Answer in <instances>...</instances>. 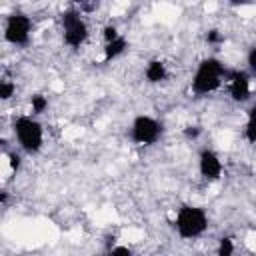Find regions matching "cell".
Returning <instances> with one entry per match:
<instances>
[{"label":"cell","mask_w":256,"mask_h":256,"mask_svg":"<svg viewBox=\"0 0 256 256\" xmlns=\"http://www.w3.org/2000/svg\"><path fill=\"white\" fill-rule=\"evenodd\" d=\"M72 4H74V8L80 10L82 14H84V12H94V10L98 8V0H72Z\"/></svg>","instance_id":"9a60e30c"},{"label":"cell","mask_w":256,"mask_h":256,"mask_svg":"<svg viewBox=\"0 0 256 256\" xmlns=\"http://www.w3.org/2000/svg\"><path fill=\"white\" fill-rule=\"evenodd\" d=\"M30 108H32V114H42L48 108V98L44 94H32L30 96Z\"/></svg>","instance_id":"7c38bea8"},{"label":"cell","mask_w":256,"mask_h":256,"mask_svg":"<svg viewBox=\"0 0 256 256\" xmlns=\"http://www.w3.org/2000/svg\"><path fill=\"white\" fill-rule=\"evenodd\" d=\"M14 138L26 154H38L44 146V128L34 116H18L12 122Z\"/></svg>","instance_id":"3957f363"},{"label":"cell","mask_w":256,"mask_h":256,"mask_svg":"<svg viewBox=\"0 0 256 256\" xmlns=\"http://www.w3.org/2000/svg\"><path fill=\"white\" fill-rule=\"evenodd\" d=\"M16 94V84L10 80H2L0 82V98L2 100H10Z\"/></svg>","instance_id":"4fadbf2b"},{"label":"cell","mask_w":256,"mask_h":256,"mask_svg":"<svg viewBox=\"0 0 256 256\" xmlns=\"http://www.w3.org/2000/svg\"><path fill=\"white\" fill-rule=\"evenodd\" d=\"M250 76L244 70H228L226 82H228V94L234 102L242 104L250 98Z\"/></svg>","instance_id":"52a82bcc"},{"label":"cell","mask_w":256,"mask_h":256,"mask_svg":"<svg viewBox=\"0 0 256 256\" xmlns=\"http://www.w3.org/2000/svg\"><path fill=\"white\" fill-rule=\"evenodd\" d=\"M144 78H146V82H150V84H160V82H164V80L168 78V68H166V64H164L162 60H158V58L150 60V62L146 64V68H144Z\"/></svg>","instance_id":"9c48e42d"},{"label":"cell","mask_w":256,"mask_h":256,"mask_svg":"<svg viewBox=\"0 0 256 256\" xmlns=\"http://www.w3.org/2000/svg\"><path fill=\"white\" fill-rule=\"evenodd\" d=\"M216 252H218V256H230V254L234 252V242H232V238H228V236H226V238H220Z\"/></svg>","instance_id":"5bb4252c"},{"label":"cell","mask_w":256,"mask_h":256,"mask_svg":"<svg viewBox=\"0 0 256 256\" xmlns=\"http://www.w3.org/2000/svg\"><path fill=\"white\" fill-rule=\"evenodd\" d=\"M198 172L208 182L220 180V176L224 172V166H222L220 156L212 148H202L200 150V154H198Z\"/></svg>","instance_id":"ba28073f"},{"label":"cell","mask_w":256,"mask_h":256,"mask_svg":"<svg viewBox=\"0 0 256 256\" xmlns=\"http://www.w3.org/2000/svg\"><path fill=\"white\" fill-rule=\"evenodd\" d=\"M208 228V214L200 206L184 204L178 208L174 218V230L182 240H194L200 238Z\"/></svg>","instance_id":"7a4b0ae2"},{"label":"cell","mask_w":256,"mask_h":256,"mask_svg":"<svg viewBox=\"0 0 256 256\" xmlns=\"http://www.w3.org/2000/svg\"><path fill=\"white\" fill-rule=\"evenodd\" d=\"M126 50H128V40L120 34L116 40H112V42H106V44H104V62H112V60L120 58Z\"/></svg>","instance_id":"30bf717a"},{"label":"cell","mask_w":256,"mask_h":256,"mask_svg":"<svg viewBox=\"0 0 256 256\" xmlns=\"http://www.w3.org/2000/svg\"><path fill=\"white\" fill-rule=\"evenodd\" d=\"M60 24H62V40L72 50H78L88 40V34H90L88 24L82 18V12L76 10L74 6L60 14Z\"/></svg>","instance_id":"277c9868"},{"label":"cell","mask_w":256,"mask_h":256,"mask_svg":"<svg viewBox=\"0 0 256 256\" xmlns=\"http://www.w3.org/2000/svg\"><path fill=\"white\" fill-rule=\"evenodd\" d=\"M246 64H248V70L252 76H256V46H252L246 54Z\"/></svg>","instance_id":"d6986e66"},{"label":"cell","mask_w":256,"mask_h":256,"mask_svg":"<svg viewBox=\"0 0 256 256\" xmlns=\"http://www.w3.org/2000/svg\"><path fill=\"white\" fill-rule=\"evenodd\" d=\"M0 202H2V206L8 202V192H2V196H0Z\"/></svg>","instance_id":"7402d4cb"},{"label":"cell","mask_w":256,"mask_h":256,"mask_svg":"<svg viewBox=\"0 0 256 256\" xmlns=\"http://www.w3.org/2000/svg\"><path fill=\"white\" fill-rule=\"evenodd\" d=\"M200 134H202V126H200V124H188V126H184V130H182V136H184L186 140H198Z\"/></svg>","instance_id":"2e32d148"},{"label":"cell","mask_w":256,"mask_h":256,"mask_svg":"<svg viewBox=\"0 0 256 256\" xmlns=\"http://www.w3.org/2000/svg\"><path fill=\"white\" fill-rule=\"evenodd\" d=\"M244 138L254 144L256 142V104H252L246 112V126H244Z\"/></svg>","instance_id":"8fae6325"},{"label":"cell","mask_w":256,"mask_h":256,"mask_svg":"<svg viewBox=\"0 0 256 256\" xmlns=\"http://www.w3.org/2000/svg\"><path fill=\"white\" fill-rule=\"evenodd\" d=\"M8 164L12 168V172H18L20 170V164H22V158L18 152H8Z\"/></svg>","instance_id":"ffe728a7"},{"label":"cell","mask_w":256,"mask_h":256,"mask_svg":"<svg viewBox=\"0 0 256 256\" xmlns=\"http://www.w3.org/2000/svg\"><path fill=\"white\" fill-rule=\"evenodd\" d=\"M226 74H228V68L222 64L220 58L216 56L202 58L190 80V90L196 96H208L226 82Z\"/></svg>","instance_id":"6da1fadb"},{"label":"cell","mask_w":256,"mask_h":256,"mask_svg":"<svg viewBox=\"0 0 256 256\" xmlns=\"http://www.w3.org/2000/svg\"><path fill=\"white\" fill-rule=\"evenodd\" d=\"M230 6H234V8H240V6H246V4H250L252 0H226Z\"/></svg>","instance_id":"44dd1931"},{"label":"cell","mask_w":256,"mask_h":256,"mask_svg":"<svg viewBox=\"0 0 256 256\" xmlns=\"http://www.w3.org/2000/svg\"><path fill=\"white\" fill-rule=\"evenodd\" d=\"M118 36H120V32H118V28H116L114 24H106V26L102 28V38H104V44H106V42L116 40Z\"/></svg>","instance_id":"e0dca14e"},{"label":"cell","mask_w":256,"mask_h":256,"mask_svg":"<svg viewBox=\"0 0 256 256\" xmlns=\"http://www.w3.org/2000/svg\"><path fill=\"white\" fill-rule=\"evenodd\" d=\"M164 132V126L160 120H156L154 116L148 114H138L134 116L132 124H130V140L138 146H152L160 140Z\"/></svg>","instance_id":"5b68a950"},{"label":"cell","mask_w":256,"mask_h":256,"mask_svg":"<svg viewBox=\"0 0 256 256\" xmlns=\"http://www.w3.org/2000/svg\"><path fill=\"white\" fill-rule=\"evenodd\" d=\"M32 20L28 14L24 12H12L6 22H4V40L12 46H26L30 42V36H32Z\"/></svg>","instance_id":"8992f818"},{"label":"cell","mask_w":256,"mask_h":256,"mask_svg":"<svg viewBox=\"0 0 256 256\" xmlns=\"http://www.w3.org/2000/svg\"><path fill=\"white\" fill-rule=\"evenodd\" d=\"M204 40H206L208 44H222V42H224V36H222V32H220V30H216V28H210V30L206 32Z\"/></svg>","instance_id":"ac0fdd59"}]
</instances>
